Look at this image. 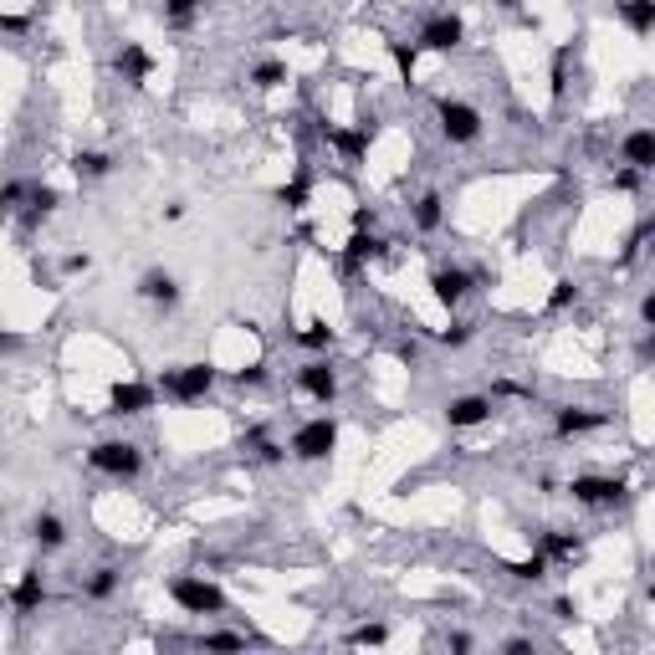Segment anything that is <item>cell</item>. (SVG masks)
I'll return each mask as SVG.
<instances>
[{"label":"cell","instance_id":"6da1fadb","mask_svg":"<svg viewBox=\"0 0 655 655\" xmlns=\"http://www.w3.org/2000/svg\"><path fill=\"white\" fill-rule=\"evenodd\" d=\"M215 379H221V369H215L210 359L174 364V369H164V374H159V395H164V400H174V405H200V400H210Z\"/></svg>","mask_w":655,"mask_h":655},{"label":"cell","instance_id":"7a4b0ae2","mask_svg":"<svg viewBox=\"0 0 655 655\" xmlns=\"http://www.w3.org/2000/svg\"><path fill=\"white\" fill-rule=\"evenodd\" d=\"M169 599L185 609V615H200V620H215V615H226L231 609V594L205 579V574H174L169 579Z\"/></svg>","mask_w":655,"mask_h":655},{"label":"cell","instance_id":"3957f363","mask_svg":"<svg viewBox=\"0 0 655 655\" xmlns=\"http://www.w3.org/2000/svg\"><path fill=\"white\" fill-rule=\"evenodd\" d=\"M338 451V420L333 415H313V420H302L292 430V441H287V456L292 461H328Z\"/></svg>","mask_w":655,"mask_h":655},{"label":"cell","instance_id":"277c9868","mask_svg":"<svg viewBox=\"0 0 655 655\" xmlns=\"http://www.w3.org/2000/svg\"><path fill=\"white\" fill-rule=\"evenodd\" d=\"M435 123H441V139L456 149L482 139V108H471L466 98H441L435 103Z\"/></svg>","mask_w":655,"mask_h":655},{"label":"cell","instance_id":"5b68a950","mask_svg":"<svg viewBox=\"0 0 655 655\" xmlns=\"http://www.w3.org/2000/svg\"><path fill=\"white\" fill-rule=\"evenodd\" d=\"M87 466H93L98 476H113V482H134V476L144 471V451L134 441H98L93 451H87Z\"/></svg>","mask_w":655,"mask_h":655},{"label":"cell","instance_id":"8992f818","mask_svg":"<svg viewBox=\"0 0 655 655\" xmlns=\"http://www.w3.org/2000/svg\"><path fill=\"white\" fill-rule=\"evenodd\" d=\"M569 497L579 502V507H625L630 502V487L620 482V476H574L569 482Z\"/></svg>","mask_w":655,"mask_h":655},{"label":"cell","instance_id":"52a82bcc","mask_svg":"<svg viewBox=\"0 0 655 655\" xmlns=\"http://www.w3.org/2000/svg\"><path fill=\"white\" fill-rule=\"evenodd\" d=\"M154 405H159V389L144 384V379H118V384L108 389V415H118V420L149 415Z\"/></svg>","mask_w":655,"mask_h":655},{"label":"cell","instance_id":"ba28073f","mask_svg":"<svg viewBox=\"0 0 655 655\" xmlns=\"http://www.w3.org/2000/svg\"><path fill=\"white\" fill-rule=\"evenodd\" d=\"M461 41H466V21H461L456 11H441V16H430V21L420 26L415 47H420V52H435V57H451Z\"/></svg>","mask_w":655,"mask_h":655},{"label":"cell","instance_id":"9c48e42d","mask_svg":"<svg viewBox=\"0 0 655 655\" xmlns=\"http://www.w3.org/2000/svg\"><path fill=\"white\" fill-rule=\"evenodd\" d=\"M318 139L328 144V149H338L343 154V164H359L364 154H369V144H374V134L369 128H359V123H328V118H318Z\"/></svg>","mask_w":655,"mask_h":655},{"label":"cell","instance_id":"30bf717a","mask_svg":"<svg viewBox=\"0 0 655 655\" xmlns=\"http://www.w3.org/2000/svg\"><path fill=\"white\" fill-rule=\"evenodd\" d=\"M604 425H609V415L589 410V405H558L553 410V435H558V441H579V435H594Z\"/></svg>","mask_w":655,"mask_h":655},{"label":"cell","instance_id":"8fae6325","mask_svg":"<svg viewBox=\"0 0 655 655\" xmlns=\"http://www.w3.org/2000/svg\"><path fill=\"white\" fill-rule=\"evenodd\" d=\"M297 389H302L313 405H333V400H338V369H333L328 359H308V364L297 369Z\"/></svg>","mask_w":655,"mask_h":655},{"label":"cell","instance_id":"7c38bea8","mask_svg":"<svg viewBox=\"0 0 655 655\" xmlns=\"http://www.w3.org/2000/svg\"><path fill=\"white\" fill-rule=\"evenodd\" d=\"M471 282H476V277H471L466 267H435V272H430V297L441 302L446 313H456L461 302H466V292H471Z\"/></svg>","mask_w":655,"mask_h":655},{"label":"cell","instance_id":"4fadbf2b","mask_svg":"<svg viewBox=\"0 0 655 655\" xmlns=\"http://www.w3.org/2000/svg\"><path fill=\"white\" fill-rule=\"evenodd\" d=\"M384 251H389V241L379 231H354V236H348V246L338 251V261H343V272H364V267H374Z\"/></svg>","mask_w":655,"mask_h":655},{"label":"cell","instance_id":"5bb4252c","mask_svg":"<svg viewBox=\"0 0 655 655\" xmlns=\"http://www.w3.org/2000/svg\"><path fill=\"white\" fill-rule=\"evenodd\" d=\"M492 410H497L492 395H456V400L446 405V425H451V430H476V425L492 420Z\"/></svg>","mask_w":655,"mask_h":655},{"label":"cell","instance_id":"9a60e30c","mask_svg":"<svg viewBox=\"0 0 655 655\" xmlns=\"http://www.w3.org/2000/svg\"><path fill=\"white\" fill-rule=\"evenodd\" d=\"M113 72H118L128 87H144V82L154 77V52L139 47V41H123L118 57H113Z\"/></svg>","mask_w":655,"mask_h":655},{"label":"cell","instance_id":"2e32d148","mask_svg":"<svg viewBox=\"0 0 655 655\" xmlns=\"http://www.w3.org/2000/svg\"><path fill=\"white\" fill-rule=\"evenodd\" d=\"M139 297L144 302H154V308H180V282H174V272H164V267H149L144 277H139Z\"/></svg>","mask_w":655,"mask_h":655},{"label":"cell","instance_id":"e0dca14e","mask_svg":"<svg viewBox=\"0 0 655 655\" xmlns=\"http://www.w3.org/2000/svg\"><path fill=\"white\" fill-rule=\"evenodd\" d=\"M620 164L650 174L655 169V128H630V134L620 139Z\"/></svg>","mask_w":655,"mask_h":655},{"label":"cell","instance_id":"ac0fdd59","mask_svg":"<svg viewBox=\"0 0 655 655\" xmlns=\"http://www.w3.org/2000/svg\"><path fill=\"white\" fill-rule=\"evenodd\" d=\"M41 604H47V579H41V569H21V579L11 584V609L16 615H36Z\"/></svg>","mask_w":655,"mask_h":655},{"label":"cell","instance_id":"d6986e66","mask_svg":"<svg viewBox=\"0 0 655 655\" xmlns=\"http://www.w3.org/2000/svg\"><path fill=\"white\" fill-rule=\"evenodd\" d=\"M62 205V190L57 185H26V205H21V221L26 226H41L47 215Z\"/></svg>","mask_w":655,"mask_h":655},{"label":"cell","instance_id":"ffe728a7","mask_svg":"<svg viewBox=\"0 0 655 655\" xmlns=\"http://www.w3.org/2000/svg\"><path fill=\"white\" fill-rule=\"evenodd\" d=\"M538 553H543L548 563H579V558H584V538H574V533H558V528H548V533L538 538Z\"/></svg>","mask_w":655,"mask_h":655},{"label":"cell","instance_id":"44dd1931","mask_svg":"<svg viewBox=\"0 0 655 655\" xmlns=\"http://www.w3.org/2000/svg\"><path fill=\"white\" fill-rule=\"evenodd\" d=\"M72 174H77L82 185H98V180H108V174H113V159L103 149H77L72 154Z\"/></svg>","mask_w":655,"mask_h":655},{"label":"cell","instance_id":"7402d4cb","mask_svg":"<svg viewBox=\"0 0 655 655\" xmlns=\"http://www.w3.org/2000/svg\"><path fill=\"white\" fill-rule=\"evenodd\" d=\"M441 226H446V200L435 195V190H425V195L415 200V231H420V236H435Z\"/></svg>","mask_w":655,"mask_h":655},{"label":"cell","instance_id":"603a6c76","mask_svg":"<svg viewBox=\"0 0 655 655\" xmlns=\"http://www.w3.org/2000/svg\"><path fill=\"white\" fill-rule=\"evenodd\" d=\"M118 584H123V574L113 569V563H103V569H93L82 579V599H93V604H108L113 594H118Z\"/></svg>","mask_w":655,"mask_h":655},{"label":"cell","instance_id":"cb8c5ba5","mask_svg":"<svg viewBox=\"0 0 655 655\" xmlns=\"http://www.w3.org/2000/svg\"><path fill=\"white\" fill-rule=\"evenodd\" d=\"M31 538H36L41 553H57V548L67 543V522H62L57 512H41V517L31 522Z\"/></svg>","mask_w":655,"mask_h":655},{"label":"cell","instance_id":"d4e9b609","mask_svg":"<svg viewBox=\"0 0 655 655\" xmlns=\"http://www.w3.org/2000/svg\"><path fill=\"white\" fill-rule=\"evenodd\" d=\"M292 343H297V348H308V354H328V348H333V328H328V318H308L302 328H292Z\"/></svg>","mask_w":655,"mask_h":655},{"label":"cell","instance_id":"484cf974","mask_svg":"<svg viewBox=\"0 0 655 655\" xmlns=\"http://www.w3.org/2000/svg\"><path fill=\"white\" fill-rule=\"evenodd\" d=\"M615 16H620L635 36H650V31H655V0H620Z\"/></svg>","mask_w":655,"mask_h":655},{"label":"cell","instance_id":"4316f807","mask_svg":"<svg viewBox=\"0 0 655 655\" xmlns=\"http://www.w3.org/2000/svg\"><path fill=\"white\" fill-rule=\"evenodd\" d=\"M272 200H277V205H287L292 215H297V210H308V200H313V180L297 169L287 185H277V190H272Z\"/></svg>","mask_w":655,"mask_h":655},{"label":"cell","instance_id":"83f0119b","mask_svg":"<svg viewBox=\"0 0 655 655\" xmlns=\"http://www.w3.org/2000/svg\"><path fill=\"white\" fill-rule=\"evenodd\" d=\"M246 446L256 451V461H261V466H282V461H287V446H282V441H272V435L261 430V425L246 435Z\"/></svg>","mask_w":655,"mask_h":655},{"label":"cell","instance_id":"f1b7e54d","mask_svg":"<svg viewBox=\"0 0 655 655\" xmlns=\"http://www.w3.org/2000/svg\"><path fill=\"white\" fill-rule=\"evenodd\" d=\"M502 569H507L517 584H543V574H548V558L533 548V558H512V563H502Z\"/></svg>","mask_w":655,"mask_h":655},{"label":"cell","instance_id":"f546056e","mask_svg":"<svg viewBox=\"0 0 655 655\" xmlns=\"http://www.w3.org/2000/svg\"><path fill=\"white\" fill-rule=\"evenodd\" d=\"M282 82H287V62L282 57H261L251 67V87H261V93H272V87H282Z\"/></svg>","mask_w":655,"mask_h":655},{"label":"cell","instance_id":"4dcf8cb0","mask_svg":"<svg viewBox=\"0 0 655 655\" xmlns=\"http://www.w3.org/2000/svg\"><path fill=\"white\" fill-rule=\"evenodd\" d=\"M195 16H200V0H164V26L190 31V26H195Z\"/></svg>","mask_w":655,"mask_h":655},{"label":"cell","instance_id":"1f68e13d","mask_svg":"<svg viewBox=\"0 0 655 655\" xmlns=\"http://www.w3.org/2000/svg\"><path fill=\"white\" fill-rule=\"evenodd\" d=\"M389 47V62L400 67V77L405 82H415V67H420V47H410V41H384Z\"/></svg>","mask_w":655,"mask_h":655},{"label":"cell","instance_id":"d6a6232c","mask_svg":"<svg viewBox=\"0 0 655 655\" xmlns=\"http://www.w3.org/2000/svg\"><path fill=\"white\" fill-rule=\"evenodd\" d=\"M195 645H200V650H246L251 635H241V630H210V635H200Z\"/></svg>","mask_w":655,"mask_h":655},{"label":"cell","instance_id":"836d02e7","mask_svg":"<svg viewBox=\"0 0 655 655\" xmlns=\"http://www.w3.org/2000/svg\"><path fill=\"white\" fill-rule=\"evenodd\" d=\"M574 302H579V282L574 277H558L553 292H548V313H569Z\"/></svg>","mask_w":655,"mask_h":655},{"label":"cell","instance_id":"e575fe53","mask_svg":"<svg viewBox=\"0 0 655 655\" xmlns=\"http://www.w3.org/2000/svg\"><path fill=\"white\" fill-rule=\"evenodd\" d=\"M343 640H348V645H384V640H389V625L369 620V625H354V630H348Z\"/></svg>","mask_w":655,"mask_h":655},{"label":"cell","instance_id":"d590c367","mask_svg":"<svg viewBox=\"0 0 655 655\" xmlns=\"http://www.w3.org/2000/svg\"><path fill=\"white\" fill-rule=\"evenodd\" d=\"M569 62H574V47H558L553 52V98L569 93Z\"/></svg>","mask_w":655,"mask_h":655},{"label":"cell","instance_id":"8d00e7d4","mask_svg":"<svg viewBox=\"0 0 655 655\" xmlns=\"http://www.w3.org/2000/svg\"><path fill=\"white\" fill-rule=\"evenodd\" d=\"M21 205H26V180L0 185V215H21Z\"/></svg>","mask_w":655,"mask_h":655},{"label":"cell","instance_id":"74e56055","mask_svg":"<svg viewBox=\"0 0 655 655\" xmlns=\"http://www.w3.org/2000/svg\"><path fill=\"white\" fill-rule=\"evenodd\" d=\"M650 231H655L650 221H640V226L630 231V241H625V251H620V267H630V261H635V256L645 251V241H650Z\"/></svg>","mask_w":655,"mask_h":655},{"label":"cell","instance_id":"f35d334b","mask_svg":"<svg viewBox=\"0 0 655 655\" xmlns=\"http://www.w3.org/2000/svg\"><path fill=\"white\" fill-rule=\"evenodd\" d=\"M471 338H476V323H466V318H456V323L441 333V343H446V348H466Z\"/></svg>","mask_w":655,"mask_h":655},{"label":"cell","instance_id":"ab89813d","mask_svg":"<svg viewBox=\"0 0 655 655\" xmlns=\"http://www.w3.org/2000/svg\"><path fill=\"white\" fill-rule=\"evenodd\" d=\"M640 180H645V174L625 164V169H615V180H609V190H615V195H635V190H640Z\"/></svg>","mask_w":655,"mask_h":655},{"label":"cell","instance_id":"60d3db41","mask_svg":"<svg viewBox=\"0 0 655 655\" xmlns=\"http://www.w3.org/2000/svg\"><path fill=\"white\" fill-rule=\"evenodd\" d=\"M0 31H6V36H26V31H31V16H21V11H0Z\"/></svg>","mask_w":655,"mask_h":655},{"label":"cell","instance_id":"b9f144b4","mask_svg":"<svg viewBox=\"0 0 655 655\" xmlns=\"http://www.w3.org/2000/svg\"><path fill=\"white\" fill-rule=\"evenodd\" d=\"M87 267H93V256H87V251H72V256H62V272H67V277H82Z\"/></svg>","mask_w":655,"mask_h":655},{"label":"cell","instance_id":"7bdbcfd3","mask_svg":"<svg viewBox=\"0 0 655 655\" xmlns=\"http://www.w3.org/2000/svg\"><path fill=\"white\" fill-rule=\"evenodd\" d=\"M256 384H267V369L251 364V369H236V389H256Z\"/></svg>","mask_w":655,"mask_h":655},{"label":"cell","instance_id":"ee69618b","mask_svg":"<svg viewBox=\"0 0 655 655\" xmlns=\"http://www.w3.org/2000/svg\"><path fill=\"white\" fill-rule=\"evenodd\" d=\"M497 395H502V400H533V384H512V379H502V384H497Z\"/></svg>","mask_w":655,"mask_h":655},{"label":"cell","instance_id":"f6af8a7d","mask_svg":"<svg viewBox=\"0 0 655 655\" xmlns=\"http://www.w3.org/2000/svg\"><path fill=\"white\" fill-rule=\"evenodd\" d=\"M395 359L415 369V364H420V343H415V338H405V343H395Z\"/></svg>","mask_w":655,"mask_h":655},{"label":"cell","instance_id":"bcb514c9","mask_svg":"<svg viewBox=\"0 0 655 655\" xmlns=\"http://www.w3.org/2000/svg\"><path fill=\"white\" fill-rule=\"evenodd\" d=\"M354 231H374V210H364V205L354 210Z\"/></svg>","mask_w":655,"mask_h":655},{"label":"cell","instance_id":"7dc6e473","mask_svg":"<svg viewBox=\"0 0 655 655\" xmlns=\"http://www.w3.org/2000/svg\"><path fill=\"white\" fill-rule=\"evenodd\" d=\"M640 323H645V328H650V323H655V297H650V292H645V297H640Z\"/></svg>","mask_w":655,"mask_h":655},{"label":"cell","instance_id":"c3c4849f","mask_svg":"<svg viewBox=\"0 0 655 655\" xmlns=\"http://www.w3.org/2000/svg\"><path fill=\"white\" fill-rule=\"evenodd\" d=\"M16 348H21V338H16V333H6V328H0V354H16Z\"/></svg>","mask_w":655,"mask_h":655}]
</instances>
